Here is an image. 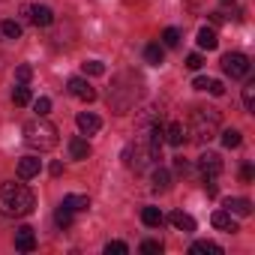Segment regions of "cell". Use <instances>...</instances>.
<instances>
[{"mask_svg": "<svg viewBox=\"0 0 255 255\" xmlns=\"http://www.w3.org/2000/svg\"><path fill=\"white\" fill-rule=\"evenodd\" d=\"M33 207H36V198L24 183H0V213L3 216L18 219V216H27Z\"/></svg>", "mask_w": 255, "mask_h": 255, "instance_id": "1", "label": "cell"}, {"mask_svg": "<svg viewBox=\"0 0 255 255\" xmlns=\"http://www.w3.org/2000/svg\"><path fill=\"white\" fill-rule=\"evenodd\" d=\"M219 126H222V117L216 108H195L189 117L186 135H192V141H198V144H207L213 135H219Z\"/></svg>", "mask_w": 255, "mask_h": 255, "instance_id": "2", "label": "cell"}, {"mask_svg": "<svg viewBox=\"0 0 255 255\" xmlns=\"http://www.w3.org/2000/svg\"><path fill=\"white\" fill-rule=\"evenodd\" d=\"M24 141H27V147L45 153V150L57 147V126L48 123L45 117H33L24 123Z\"/></svg>", "mask_w": 255, "mask_h": 255, "instance_id": "3", "label": "cell"}, {"mask_svg": "<svg viewBox=\"0 0 255 255\" xmlns=\"http://www.w3.org/2000/svg\"><path fill=\"white\" fill-rule=\"evenodd\" d=\"M222 69H225V75H231V78H246L249 69H252V63H249L246 54L228 51V54H222Z\"/></svg>", "mask_w": 255, "mask_h": 255, "instance_id": "4", "label": "cell"}, {"mask_svg": "<svg viewBox=\"0 0 255 255\" xmlns=\"http://www.w3.org/2000/svg\"><path fill=\"white\" fill-rule=\"evenodd\" d=\"M66 90H69L75 99H81V102H93V99H96V90L87 84V78H78V75L66 81Z\"/></svg>", "mask_w": 255, "mask_h": 255, "instance_id": "5", "label": "cell"}, {"mask_svg": "<svg viewBox=\"0 0 255 255\" xmlns=\"http://www.w3.org/2000/svg\"><path fill=\"white\" fill-rule=\"evenodd\" d=\"M198 168H201V174L204 177H219V171H222V159H219V153H201L198 156Z\"/></svg>", "mask_w": 255, "mask_h": 255, "instance_id": "6", "label": "cell"}, {"mask_svg": "<svg viewBox=\"0 0 255 255\" xmlns=\"http://www.w3.org/2000/svg\"><path fill=\"white\" fill-rule=\"evenodd\" d=\"M75 123H78V129H81V135H96L99 129H102V120L93 114V111H81L78 117H75Z\"/></svg>", "mask_w": 255, "mask_h": 255, "instance_id": "7", "label": "cell"}, {"mask_svg": "<svg viewBox=\"0 0 255 255\" xmlns=\"http://www.w3.org/2000/svg\"><path fill=\"white\" fill-rule=\"evenodd\" d=\"M15 249H18V252H33V249H36V234H33L30 225H21V228L15 231Z\"/></svg>", "mask_w": 255, "mask_h": 255, "instance_id": "8", "label": "cell"}, {"mask_svg": "<svg viewBox=\"0 0 255 255\" xmlns=\"http://www.w3.org/2000/svg\"><path fill=\"white\" fill-rule=\"evenodd\" d=\"M27 18L36 24V27H51L54 24V12L48 6H27Z\"/></svg>", "mask_w": 255, "mask_h": 255, "instance_id": "9", "label": "cell"}, {"mask_svg": "<svg viewBox=\"0 0 255 255\" xmlns=\"http://www.w3.org/2000/svg\"><path fill=\"white\" fill-rule=\"evenodd\" d=\"M39 171H42V159H36V156L18 159V177H21V180H30V177H36Z\"/></svg>", "mask_w": 255, "mask_h": 255, "instance_id": "10", "label": "cell"}, {"mask_svg": "<svg viewBox=\"0 0 255 255\" xmlns=\"http://www.w3.org/2000/svg\"><path fill=\"white\" fill-rule=\"evenodd\" d=\"M162 135H165V144H171V147H180V144L186 141V129H183V123H168Z\"/></svg>", "mask_w": 255, "mask_h": 255, "instance_id": "11", "label": "cell"}, {"mask_svg": "<svg viewBox=\"0 0 255 255\" xmlns=\"http://www.w3.org/2000/svg\"><path fill=\"white\" fill-rule=\"evenodd\" d=\"M168 222H171L177 231H183V234H192V231H195V219H192L189 213H183V210H174V213L168 216Z\"/></svg>", "mask_w": 255, "mask_h": 255, "instance_id": "12", "label": "cell"}, {"mask_svg": "<svg viewBox=\"0 0 255 255\" xmlns=\"http://www.w3.org/2000/svg\"><path fill=\"white\" fill-rule=\"evenodd\" d=\"M150 183H153V189H156V192H168V189H171V171H168V168H162V165H156V168H153Z\"/></svg>", "mask_w": 255, "mask_h": 255, "instance_id": "13", "label": "cell"}, {"mask_svg": "<svg viewBox=\"0 0 255 255\" xmlns=\"http://www.w3.org/2000/svg\"><path fill=\"white\" fill-rule=\"evenodd\" d=\"M210 222H213L219 231H228V234H234V231H237V222H234V216H231L228 210H216Z\"/></svg>", "mask_w": 255, "mask_h": 255, "instance_id": "14", "label": "cell"}, {"mask_svg": "<svg viewBox=\"0 0 255 255\" xmlns=\"http://www.w3.org/2000/svg\"><path fill=\"white\" fill-rule=\"evenodd\" d=\"M69 156H72V159H87V156H90V144H87V138H81V135L69 138Z\"/></svg>", "mask_w": 255, "mask_h": 255, "instance_id": "15", "label": "cell"}, {"mask_svg": "<svg viewBox=\"0 0 255 255\" xmlns=\"http://www.w3.org/2000/svg\"><path fill=\"white\" fill-rule=\"evenodd\" d=\"M60 207H66V210H72V213H84V210L90 207V198H87V195H66Z\"/></svg>", "mask_w": 255, "mask_h": 255, "instance_id": "16", "label": "cell"}, {"mask_svg": "<svg viewBox=\"0 0 255 255\" xmlns=\"http://www.w3.org/2000/svg\"><path fill=\"white\" fill-rule=\"evenodd\" d=\"M225 207H228V213H234V216H249V213H252V201H249V198H228Z\"/></svg>", "mask_w": 255, "mask_h": 255, "instance_id": "17", "label": "cell"}, {"mask_svg": "<svg viewBox=\"0 0 255 255\" xmlns=\"http://www.w3.org/2000/svg\"><path fill=\"white\" fill-rule=\"evenodd\" d=\"M189 252H192V255H222V246L213 243V240H195Z\"/></svg>", "mask_w": 255, "mask_h": 255, "instance_id": "18", "label": "cell"}, {"mask_svg": "<svg viewBox=\"0 0 255 255\" xmlns=\"http://www.w3.org/2000/svg\"><path fill=\"white\" fill-rule=\"evenodd\" d=\"M144 60H147L150 66H162V60H165V48H162L159 42H150V45L144 48Z\"/></svg>", "mask_w": 255, "mask_h": 255, "instance_id": "19", "label": "cell"}, {"mask_svg": "<svg viewBox=\"0 0 255 255\" xmlns=\"http://www.w3.org/2000/svg\"><path fill=\"white\" fill-rule=\"evenodd\" d=\"M219 45V39H216V30L213 27H201L198 30V48H207V51H213Z\"/></svg>", "mask_w": 255, "mask_h": 255, "instance_id": "20", "label": "cell"}, {"mask_svg": "<svg viewBox=\"0 0 255 255\" xmlns=\"http://www.w3.org/2000/svg\"><path fill=\"white\" fill-rule=\"evenodd\" d=\"M141 222H144L147 228H159V225H162V213H159V207H144V210H141Z\"/></svg>", "mask_w": 255, "mask_h": 255, "instance_id": "21", "label": "cell"}, {"mask_svg": "<svg viewBox=\"0 0 255 255\" xmlns=\"http://www.w3.org/2000/svg\"><path fill=\"white\" fill-rule=\"evenodd\" d=\"M0 33H3L6 39H18L21 36V24L18 21H3V24H0Z\"/></svg>", "mask_w": 255, "mask_h": 255, "instance_id": "22", "label": "cell"}, {"mask_svg": "<svg viewBox=\"0 0 255 255\" xmlns=\"http://www.w3.org/2000/svg\"><path fill=\"white\" fill-rule=\"evenodd\" d=\"M12 102H15V105H27V102H30V87H27V84H18V87L12 90Z\"/></svg>", "mask_w": 255, "mask_h": 255, "instance_id": "23", "label": "cell"}, {"mask_svg": "<svg viewBox=\"0 0 255 255\" xmlns=\"http://www.w3.org/2000/svg\"><path fill=\"white\" fill-rule=\"evenodd\" d=\"M162 42H165L168 48H177V45H180V30H177V27H165Z\"/></svg>", "mask_w": 255, "mask_h": 255, "instance_id": "24", "label": "cell"}, {"mask_svg": "<svg viewBox=\"0 0 255 255\" xmlns=\"http://www.w3.org/2000/svg\"><path fill=\"white\" fill-rule=\"evenodd\" d=\"M129 252V246H126L123 240H111V243H105V255H126Z\"/></svg>", "mask_w": 255, "mask_h": 255, "instance_id": "25", "label": "cell"}, {"mask_svg": "<svg viewBox=\"0 0 255 255\" xmlns=\"http://www.w3.org/2000/svg\"><path fill=\"white\" fill-rule=\"evenodd\" d=\"M240 141H243V138H240L237 129H225V132H222V144H225V147H240Z\"/></svg>", "mask_w": 255, "mask_h": 255, "instance_id": "26", "label": "cell"}, {"mask_svg": "<svg viewBox=\"0 0 255 255\" xmlns=\"http://www.w3.org/2000/svg\"><path fill=\"white\" fill-rule=\"evenodd\" d=\"M54 222H57L60 228H69V225H72V210H66V207H57V213H54Z\"/></svg>", "mask_w": 255, "mask_h": 255, "instance_id": "27", "label": "cell"}, {"mask_svg": "<svg viewBox=\"0 0 255 255\" xmlns=\"http://www.w3.org/2000/svg\"><path fill=\"white\" fill-rule=\"evenodd\" d=\"M81 66H84V75H105V63H99V60H87Z\"/></svg>", "mask_w": 255, "mask_h": 255, "instance_id": "28", "label": "cell"}, {"mask_svg": "<svg viewBox=\"0 0 255 255\" xmlns=\"http://www.w3.org/2000/svg\"><path fill=\"white\" fill-rule=\"evenodd\" d=\"M243 105H246V111H255V84L243 87Z\"/></svg>", "mask_w": 255, "mask_h": 255, "instance_id": "29", "label": "cell"}, {"mask_svg": "<svg viewBox=\"0 0 255 255\" xmlns=\"http://www.w3.org/2000/svg\"><path fill=\"white\" fill-rule=\"evenodd\" d=\"M33 111H36L39 117H45V114L51 111V99H48V96H39V99L33 102Z\"/></svg>", "mask_w": 255, "mask_h": 255, "instance_id": "30", "label": "cell"}, {"mask_svg": "<svg viewBox=\"0 0 255 255\" xmlns=\"http://www.w3.org/2000/svg\"><path fill=\"white\" fill-rule=\"evenodd\" d=\"M141 252H144V255H159V252H162V243H159V240H144V243H141Z\"/></svg>", "mask_w": 255, "mask_h": 255, "instance_id": "31", "label": "cell"}, {"mask_svg": "<svg viewBox=\"0 0 255 255\" xmlns=\"http://www.w3.org/2000/svg\"><path fill=\"white\" fill-rule=\"evenodd\" d=\"M15 78H18V84H27V81L33 78V69H30V66H18V69H15Z\"/></svg>", "mask_w": 255, "mask_h": 255, "instance_id": "32", "label": "cell"}, {"mask_svg": "<svg viewBox=\"0 0 255 255\" xmlns=\"http://www.w3.org/2000/svg\"><path fill=\"white\" fill-rule=\"evenodd\" d=\"M204 189H207V195H210V198H216V192H219L216 177H204Z\"/></svg>", "mask_w": 255, "mask_h": 255, "instance_id": "33", "label": "cell"}, {"mask_svg": "<svg viewBox=\"0 0 255 255\" xmlns=\"http://www.w3.org/2000/svg\"><path fill=\"white\" fill-rule=\"evenodd\" d=\"M186 66H189V69H201V66H204L201 54H189V57H186Z\"/></svg>", "mask_w": 255, "mask_h": 255, "instance_id": "34", "label": "cell"}, {"mask_svg": "<svg viewBox=\"0 0 255 255\" xmlns=\"http://www.w3.org/2000/svg\"><path fill=\"white\" fill-rule=\"evenodd\" d=\"M207 90H210L213 96H222V93H225V84H222V81H213V78H210V84H207Z\"/></svg>", "mask_w": 255, "mask_h": 255, "instance_id": "35", "label": "cell"}, {"mask_svg": "<svg viewBox=\"0 0 255 255\" xmlns=\"http://www.w3.org/2000/svg\"><path fill=\"white\" fill-rule=\"evenodd\" d=\"M174 168H177L180 174H186V171H189V162H186L183 156H174Z\"/></svg>", "mask_w": 255, "mask_h": 255, "instance_id": "36", "label": "cell"}, {"mask_svg": "<svg viewBox=\"0 0 255 255\" xmlns=\"http://www.w3.org/2000/svg\"><path fill=\"white\" fill-rule=\"evenodd\" d=\"M207 84H210V78H195V81H192L195 90H207Z\"/></svg>", "mask_w": 255, "mask_h": 255, "instance_id": "37", "label": "cell"}, {"mask_svg": "<svg viewBox=\"0 0 255 255\" xmlns=\"http://www.w3.org/2000/svg\"><path fill=\"white\" fill-rule=\"evenodd\" d=\"M252 174H255L252 165H243V168H240V177H243V180H252Z\"/></svg>", "mask_w": 255, "mask_h": 255, "instance_id": "38", "label": "cell"}, {"mask_svg": "<svg viewBox=\"0 0 255 255\" xmlns=\"http://www.w3.org/2000/svg\"><path fill=\"white\" fill-rule=\"evenodd\" d=\"M51 174H54V177L63 174V165H60V162H51Z\"/></svg>", "mask_w": 255, "mask_h": 255, "instance_id": "39", "label": "cell"}]
</instances>
